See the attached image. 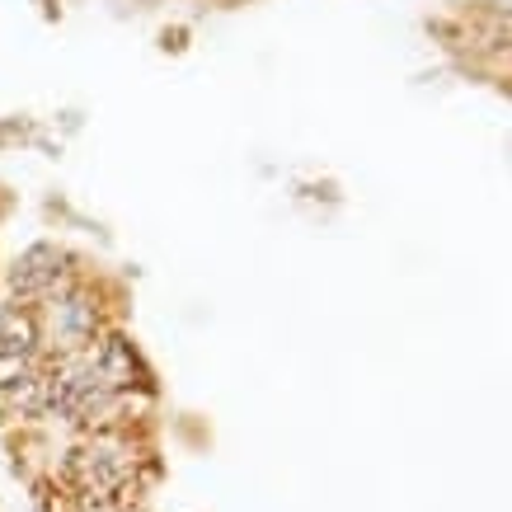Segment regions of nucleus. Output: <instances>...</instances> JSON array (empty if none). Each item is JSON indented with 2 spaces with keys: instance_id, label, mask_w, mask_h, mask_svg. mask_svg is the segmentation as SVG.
<instances>
[{
  "instance_id": "nucleus-1",
  "label": "nucleus",
  "mask_w": 512,
  "mask_h": 512,
  "mask_svg": "<svg viewBox=\"0 0 512 512\" xmlns=\"http://www.w3.org/2000/svg\"><path fill=\"white\" fill-rule=\"evenodd\" d=\"M57 273H62V254H57V249H47V245L29 249L24 264L15 268V292H24V296L47 292V287L57 282Z\"/></svg>"
},
{
  "instance_id": "nucleus-2",
  "label": "nucleus",
  "mask_w": 512,
  "mask_h": 512,
  "mask_svg": "<svg viewBox=\"0 0 512 512\" xmlns=\"http://www.w3.org/2000/svg\"><path fill=\"white\" fill-rule=\"evenodd\" d=\"M90 329H94V311L80 301V296H71V301H62V306H52V334H57V343L76 348V343L90 339Z\"/></svg>"
},
{
  "instance_id": "nucleus-3",
  "label": "nucleus",
  "mask_w": 512,
  "mask_h": 512,
  "mask_svg": "<svg viewBox=\"0 0 512 512\" xmlns=\"http://www.w3.org/2000/svg\"><path fill=\"white\" fill-rule=\"evenodd\" d=\"M80 470H85V484L104 494V489H113V484L127 475V456L118 447H90L85 461H80Z\"/></svg>"
}]
</instances>
